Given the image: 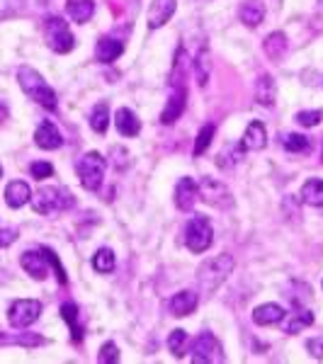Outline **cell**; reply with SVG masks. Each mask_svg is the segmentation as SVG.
Listing matches in <instances>:
<instances>
[{"mask_svg": "<svg viewBox=\"0 0 323 364\" xmlns=\"http://www.w3.org/2000/svg\"><path fill=\"white\" fill-rule=\"evenodd\" d=\"M17 80H20V87L25 90V95L29 100H34L37 105H42L44 109H51V112H54L58 107L56 92L51 90V85L42 78L39 70H34L32 66H22L17 70Z\"/></svg>", "mask_w": 323, "mask_h": 364, "instance_id": "cell-1", "label": "cell"}, {"mask_svg": "<svg viewBox=\"0 0 323 364\" xmlns=\"http://www.w3.org/2000/svg\"><path fill=\"white\" fill-rule=\"evenodd\" d=\"M233 272V257L231 255H216L211 260L202 262L197 269V284L202 294H214L221 284L228 279V274Z\"/></svg>", "mask_w": 323, "mask_h": 364, "instance_id": "cell-2", "label": "cell"}, {"mask_svg": "<svg viewBox=\"0 0 323 364\" xmlns=\"http://www.w3.org/2000/svg\"><path fill=\"white\" fill-rule=\"evenodd\" d=\"M32 209L37 214H44V216H51V214H58V211H66L73 207V195L66 190V187H42L32 195Z\"/></svg>", "mask_w": 323, "mask_h": 364, "instance_id": "cell-3", "label": "cell"}, {"mask_svg": "<svg viewBox=\"0 0 323 364\" xmlns=\"http://www.w3.org/2000/svg\"><path fill=\"white\" fill-rule=\"evenodd\" d=\"M78 178H80V185L85 187L88 192H97L102 187V180H105V170H107V158L97 151H88V154L80 156L78 166Z\"/></svg>", "mask_w": 323, "mask_h": 364, "instance_id": "cell-4", "label": "cell"}, {"mask_svg": "<svg viewBox=\"0 0 323 364\" xmlns=\"http://www.w3.org/2000/svg\"><path fill=\"white\" fill-rule=\"evenodd\" d=\"M44 37H46V44H49L51 51L56 54H68L73 51L75 46V37L70 34V27L63 17H46L44 22Z\"/></svg>", "mask_w": 323, "mask_h": 364, "instance_id": "cell-5", "label": "cell"}, {"mask_svg": "<svg viewBox=\"0 0 323 364\" xmlns=\"http://www.w3.org/2000/svg\"><path fill=\"white\" fill-rule=\"evenodd\" d=\"M214 240V228L207 216H192L185 228V243L192 252H204Z\"/></svg>", "mask_w": 323, "mask_h": 364, "instance_id": "cell-6", "label": "cell"}, {"mask_svg": "<svg viewBox=\"0 0 323 364\" xmlns=\"http://www.w3.org/2000/svg\"><path fill=\"white\" fill-rule=\"evenodd\" d=\"M192 362L195 364H207V362L221 364V362H226L224 348H221V343L211 336V333H202V336L192 343Z\"/></svg>", "mask_w": 323, "mask_h": 364, "instance_id": "cell-7", "label": "cell"}, {"mask_svg": "<svg viewBox=\"0 0 323 364\" xmlns=\"http://www.w3.org/2000/svg\"><path fill=\"white\" fill-rule=\"evenodd\" d=\"M42 316V301L37 299H17L8 311V321L13 328H29Z\"/></svg>", "mask_w": 323, "mask_h": 364, "instance_id": "cell-8", "label": "cell"}, {"mask_svg": "<svg viewBox=\"0 0 323 364\" xmlns=\"http://www.w3.org/2000/svg\"><path fill=\"white\" fill-rule=\"evenodd\" d=\"M199 185V197L204 199L207 204H211V207H231V192L226 190L224 182L214 180V178H204L202 182H197Z\"/></svg>", "mask_w": 323, "mask_h": 364, "instance_id": "cell-9", "label": "cell"}, {"mask_svg": "<svg viewBox=\"0 0 323 364\" xmlns=\"http://www.w3.org/2000/svg\"><path fill=\"white\" fill-rule=\"evenodd\" d=\"M185 107H187V87L173 85V92H170V97H168L166 109L161 112V124H166V127L175 124V122L183 117Z\"/></svg>", "mask_w": 323, "mask_h": 364, "instance_id": "cell-10", "label": "cell"}, {"mask_svg": "<svg viewBox=\"0 0 323 364\" xmlns=\"http://www.w3.org/2000/svg\"><path fill=\"white\" fill-rule=\"evenodd\" d=\"M20 265L29 274V277H34L37 282H42V279L49 277V260H46V255H44L42 250H27V252H22Z\"/></svg>", "mask_w": 323, "mask_h": 364, "instance_id": "cell-11", "label": "cell"}, {"mask_svg": "<svg viewBox=\"0 0 323 364\" xmlns=\"http://www.w3.org/2000/svg\"><path fill=\"white\" fill-rule=\"evenodd\" d=\"M175 8H178V0H154L149 5V15H146L149 29H161L175 15Z\"/></svg>", "mask_w": 323, "mask_h": 364, "instance_id": "cell-12", "label": "cell"}, {"mask_svg": "<svg viewBox=\"0 0 323 364\" xmlns=\"http://www.w3.org/2000/svg\"><path fill=\"white\" fill-rule=\"evenodd\" d=\"M199 197V185L192 178H183L175 187V207L180 211H192Z\"/></svg>", "mask_w": 323, "mask_h": 364, "instance_id": "cell-13", "label": "cell"}, {"mask_svg": "<svg viewBox=\"0 0 323 364\" xmlns=\"http://www.w3.org/2000/svg\"><path fill=\"white\" fill-rule=\"evenodd\" d=\"M197 304H199V299H197L195 291L183 289V291H178V294L170 296L168 309H170V314H173L175 318H185V316L195 314Z\"/></svg>", "mask_w": 323, "mask_h": 364, "instance_id": "cell-14", "label": "cell"}, {"mask_svg": "<svg viewBox=\"0 0 323 364\" xmlns=\"http://www.w3.org/2000/svg\"><path fill=\"white\" fill-rule=\"evenodd\" d=\"M34 144L44 151H56L63 146V136L56 129V124H51V122H42V124L37 127V132H34Z\"/></svg>", "mask_w": 323, "mask_h": 364, "instance_id": "cell-15", "label": "cell"}, {"mask_svg": "<svg viewBox=\"0 0 323 364\" xmlns=\"http://www.w3.org/2000/svg\"><path fill=\"white\" fill-rule=\"evenodd\" d=\"M240 146L243 151H263L268 146V132L263 122H250L248 129H245L243 139H240Z\"/></svg>", "mask_w": 323, "mask_h": 364, "instance_id": "cell-16", "label": "cell"}, {"mask_svg": "<svg viewBox=\"0 0 323 364\" xmlns=\"http://www.w3.org/2000/svg\"><path fill=\"white\" fill-rule=\"evenodd\" d=\"M115 127H117V132H120L122 136H129V139L139 136V132H141L139 117L134 114L129 107H122V109H117V112H115Z\"/></svg>", "mask_w": 323, "mask_h": 364, "instance_id": "cell-17", "label": "cell"}, {"mask_svg": "<svg viewBox=\"0 0 323 364\" xmlns=\"http://www.w3.org/2000/svg\"><path fill=\"white\" fill-rule=\"evenodd\" d=\"M238 17L245 27L255 29L263 20H265V5H263L260 0H245V3H240V8H238Z\"/></svg>", "mask_w": 323, "mask_h": 364, "instance_id": "cell-18", "label": "cell"}, {"mask_svg": "<svg viewBox=\"0 0 323 364\" xmlns=\"http://www.w3.org/2000/svg\"><path fill=\"white\" fill-rule=\"evenodd\" d=\"M32 199V190H29L27 182L22 180H13L8 187H5V202H8L10 209H20Z\"/></svg>", "mask_w": 323, "mask_h": 364, "instance_id": "cell-19", "label": "cell"}, {"mask_svg": "<svg viewBox=\"0 0 323 364\" xmlns=\"http://www.w3.org/2000/svg\"><path fill=\"white\" fill-rule=\"evenodd\" d=\"M255 100L263 107H272L275 100H277V85H275V78L270 73H263L255 83Z\"/></svg>", "mask_w": 323, "mask_h": 364, "instance_id": "cell-20", "label": "cell"}, {"mask_svg": "<svg viewBox=\"0 0 323 364\" xmlns=\"http://www.w3.org/2000/svg\"><path fill=\"white\" fill-rule=\"evenodd\" d=\"M122 54H125V44L120 39H112V37H102L97 42V49H95V58L100 63H112L117 61Z\"/></svg>", "mask_w": 323, "mask_h": 364, "instance_id": "cell-21", "label": "cell"}, {"mask_svg": "<svg viewBox=\"0 0 323 364\" xmlns=\"http://www.w3.org/2000/svg\"><path fill=\"white\" fill-rule=\"evenodd\" d=\"M255 326H275V323L285 321V309L280 304H263L253 311Z\"/></svg>", "mask_w": 323, "mask_h": 364, "instance_id": "cell-22", "label": "cell"}, {"mask_svg": "<svg viewBox=\"0 0 323 364\" xmlns=\"http://www.w3.org/2000/svg\"><path fill=\"white\" fill-rule=\"evenodd\" d=\"M66 13H68V17L73 22L85 25V22L92 17V13H95V3H92V0H68Z\"/></svg>", "mask_w": 323, "mask_h": 364, "instance_id": "cell-23", "label": "cell"}, {"mask_svg": "<svg viewBox=\"0 0 323 364\" xmlns=\"http://www.w3.org/2000/svg\"><path fill=\"white\" fill-rule=\"evenodd\" d=\"M263 51H265V56L270 58V61H280V58L287 54V37H285V32L268 34V39L263 42Z\"/></svg>", "mask_w": 323, "mask_h": 364, "instance_id": "cell-24", "label": "cell"}, {"mask_svg": "<svg viewBox=\"0 0 323 364\" xmlns=\"http://www.w3.org/2000/svg\"><path fill=\"white\" fill-rule=\"evenodd\" d=\"M61 316H63V321L68 323L73 343H80V340H83V326L78 323V306H75L73 301H66L61 306Z\"/></svg>", "mask_w": 323, "mask_h": 364, "instance_id": "cell-25", "label": "cell"}, {"mask_svg": "<svg viewBox=\"0 0 323 364\" xmlns=\"http://www.w3.org/2000/svg\"><path fill=\"white\" fill-rule=\"evenodd\" d=\"M311 323H314V314L307 311V309H302V311H297V314L285 316V333H290V336H297L299 331L309 328Z\"/></svg>", "mask_w": 323, "mask_h": 364, "instance_id": "cell-26", "label": "cell"}, {"mask_svg": "<svg viewBox=\"0 0 323 364\" xmlns=\"http://www.w3.org/2000/svg\"><path fill=\"white\" fill-rule=\"evenodd\" d=\"M302 199L309 204V207H323V180L311 178V180L304 182Z\"/></svg>", "mask_w": 323, "mask_h": 364, "instance_id": "cell-27", "label": "cell"}, {"mask_svg": "<svg viewBox=\"0 0 323 364\" xmlns=\"http://www.w3.org/2000/svg\"><path fill=\"white\" fill-rule=\"evenodd\" d=\"M90 127L95 134H105L110 127V107L107 102H97L90 112Z\"/></svg>", "mask_w": 323, "mask_h": 364, "instance_id": "cell-28", "label": "cell"}, {"mask_svg": "<svg viewBox=\"0 0 323 364\" xmlns=\"http://www.w3.org/2000/svg\"><path fill=\"white\" fill-rule=\"evenodd\" d=\"M92 269L100 274H110L115 269V252L110 248H100L92 255Z\"/></svg>", "mask_w": 323, "mask_h": 364, "instance_id": "cell-29", "label": "cell"}, {"mask_svg": "<svg viewBox=\"0 0 323 364\" xmlns=\"http://www.w3.org/2000/svg\"><path fill=\"white\" fill-rule=\"evenodd\" d=\"M282 146H285V151H290V154H307L311 149V141L309 136H304V134H287V136L282 139Z\"/></svg>", "mask_w": 323, "mask_h": 364, "instance_id": "cell-30", "label": "cell"}, {"mask_svg": "<svg viewBox=\"0 0 323 364\" xmlns=\"http://www.w3.org/2000/svg\"><path fill=\"white\" fill-rule=\"evenodd\" d=\"M168 350L173 352L178 360H183V357H185V352H187V333L183 331V328H175V331L168 336Z\"/></svg>", "mask_w": 323, "mask_h": 364, "instance_id": "cell-31", "label": "cell"}, {"mask_svg": "<svg viewBox=\"0 0 323 364\" xmlns=\"http://www.w3.org/2000/svg\"><path fill=\"white\" fill-rule=\"evenodd\" d=\"M214 132H216L214 124H204L202 129H199L197 141H195V151H192V154H195V156L207 154V149L211 146V139H214Z\"/></svg>", "mask_w": 323, "mask_h": 364, "instance_id": "cell-32", "label": "cell"}, {"mask_svg": "<svg viewBox=\"0 0 323 364\" xmlns=\"http://www.w3.org/2000/svg\"><path fill=\"white\" fill-rule=\"evenodd\" d=\"M195 75H197V83L199 85H207L209 80V54L207 49H202L195 58Z\"/></svg>", "mask_w": 323, "mask_h": 364, "instance_id": "cell-33", "label": "cell"}, {"mask_svg": "<svg viewBox=\"0 0 323 364\" xmlns=\"http://www.w3.org/2000/svg\"><path fill=\"white\" fill-rule=\"evenodd\" d=\"M321 119H323V112H321V109H302V112L297 114V122H299L302 127H307V129L319 127V124H321Z\"/></svg>", "mask_w": 323, "mask_h": 364, "instance_id": "cell-34", "label": "cell"}, {"mask_svg": "<svg viewBox=\"0 0 323 364\" xmlns=\"http://www.w3.org/2000/svg\"><path fill=\"white\" fill-rule=\"evenodd\" d=\"M42 252L46 255V260H49V265L54 267V272H56V279H58V284H66L68 277H66V269L61 267V262H58V255L51 248H42Z\"/></svg>", "mask_w": 323, "mask_h": 364, "instance_id": "cell-35", "label": "cell"}, {"mask_svg": "<svg viewBox=\"0 0 323 364\" xmlns=\"http://www.w3.org/2000/svg\"><path fill=\"white\" fill-rule=\"evenodd\" d=\"M29 173H32L34 180H46V178H51V175H54V166H51V163H46V161H37V163H32V166H29Z\"/></svg>", "mask_w": 323, "mask_h": 364, "instance_id": "cell-36", "label": "cell"}, {"mask_svg": "<svg viewBox=\"0 0 323 364\" xmlns=\"http://www.w3.org/2000/svg\"><path fill=\"white\" fill-rule=\"evenodd\" d=\"M97 362L107 364V362H120V350H117L115 343H105L102 348H100V355H97Z\"/></svg>", "mask_w": 323, "mask_h": 364, "instance_id": "cell-37", "label": "cell"}, {"mask_svg": "<svg viewBox=\"0 0 323 364\" xmlns=\"http://www.w3.org/2000/svg\"><path fill=\"white\" fill-rule=\"evenodd\" d=\"M307 350L311 352V357L316 360H323V338H311L307 343Z\"/></svg>", "mask_w": 323, "mask_h": 364, "instance_id": "cell-38", "label": "cell"}, {"mask_svg": "<svg viewBox=\"0 0 323 364\" xmlns=\"http://www.w3.org/2000/svg\"><path fill=\"white\" fill-rule=\"evenodd\" d=\"M15 240H17V231H13V228H0V248L15 243Z\"/></svg>", "mask_w": 323, "mask_h": 364, "instance_id": "cell-39", "label": "cell"}, {"mask_svg": "<svg viewBox=\"0 0 323 364\" xmlns=\"http://www.w3.org/2000/svg\"><path fill=\"white\" fill-rule=\"evenodd\" d=\"M0 178H3V166H0Z\"/></svg>", "mask_w": 323, "mask_h": 364, "instance_id": "cell-40", "label": "cell"}, {"mask_svg": "<svg viewBox=\"0 0 323 364\" xmlns=\"http://www.w3.org/2000/svg\"><path fill=\"white\" fill-rule=\"evenodd\" d=\"M42 3H49V0H42Z\"/></svg>", "mask_w": 323, "mask_h": 364, "instance_id": "cell-41", "label": "cell"}]
</instances>
